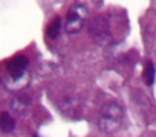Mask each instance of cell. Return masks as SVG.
I'll return each instance as SVG.
<instances>
[{
    "instance_id": "6da1fadb",
    "label": "cell",
    "mask_w": 156,
    "mask_h": 137,
    "mask_svg": "<svg viewBox=\"0 0 156 137\" xmlns=\"http://www.w3.org/2000/svg\"><path fill=\"white\" fill-rule=\"evenodd\" d=\"M124 110L116 102H107L101 107L98 114V126L104 132H115L121 128Z\"/></svg>"
},
{
    "instance_id": "7a4b0ae2",
    "label": "cell",
    "mask_w": 156,
    "mask_h": 137,
    "mask_svg": "<svg viewBox=\"0 0 156 137\" xmlns=\"http://www.w3.org/2000/svg\"><path fill=\"white\" fill-rule=\"evenodd\" d=\"M89 15V11L84 5L81 3H73L69 11H67V15H66V32L69 34H76L80 32L84 26V22Z\"/></svg>"
},
{
    "instance_id": "3957f363",
    "label": "cell",
    "mask_w": 156,
    "mask_h": 137,
    "mask_svg": "<svg viewBox=\"0 0 156 137\" xmlns=\"http://www.w3.org/2000/svg\"><path fill=\"white\" fill-rule=\"evenodd\" d=\"M87 31H89V35L98 43H106L110 38L109 22L106 17H101V15L94 17L87 25Z\"/></svg>"
},
{
    "instance_id": "277c9868",
    "label": "cell",
    "mask_w": 156,
    "mask_h": 137,
    "mask_svg": "<svg viewBox=\"0 0 156 137\" xmlns=\"http://www.w3.org/2000/svg\"><path fill=\"white\" fill-rule=\"evenodd\" d=\"M28 64H29V59L25 55L14 56L6 64L8 76L9 78H23V76H28Z\"/></svg>"
},
{
    "instance_id": "5b68a950",
    "label": "cell",
    "mask_w": 156,
    "mask_h": 137,
    "mask_svg": "<svg viewBox=\"0 0 156 137\" xmlns=\"http://www.w3.org/2000/svg\"><path fill=\"white\" fill-rule=\"evenodd\" d=\"M28 82H29V75L28 76H23V78H9L8 76L5 79V84H6L8 90H12V92L25 89L28 85Z\"/></svg>"
},
{
    "instance_id": "8992f818",
    "label": "cell",
    "mask_w": 156,
    "mask_h": 137,
    "mask_svg": "<svg viewBox=\"0 0 156 137\" xmlns=\"http://www.w3.org/2000/svg\"><path fill=\"white\" fill-rule=\"evenodd\" d=\"M16 128V120L9 113H0V129L3 132H11Z\"/></svg>"
},
{
    "instance_id": "52a82bcc",
    "label": "cell",
    "mask_w": 156,
    "mask_h": 137,
    "mask_svg": "<svg viewBox=\"0 0 156 137\" xmlns=\"http://www.w3.org/2000/svg\"><path fill=\"white\" fill-rule=\"evenodd\" d=\"M60 32H61V18L60 17H57V18H54L52 22H51V25L48 26V32H46V35L49 37V38H57L58 35H60Z\"/></svg>"
},
{
    "instance_id": "ba28073f",
    "label": "cell",
    "mask_w": 156,
    "mask_h": 137,
    "mask_svg": "<svg viewBox=\"0 0 156 137\" xmlns=\"http://www.w3.org/2000/svg\"><path fill=\"white\" fill-rule=\"evenodd\" d=\"M144 81L147 85H151L154 81V67L151 62H147L144 67Z\"/></svg>"
}]
</instances>
